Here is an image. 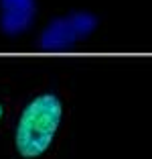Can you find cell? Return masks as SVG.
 Listing matches in <instances>:
<instances>
[{
    "label": "cell",
    "instance_id": "3",
    "mask_svg": "<svg viewBox=\"0 0 152 159\" xmlns=\"http://www.w3.org/2000/svg\"><path fill=\"white\" fill-rule=\"evenodd\" d=\"M35 0H0V29L6 35L24 33L35 20Z\"/></svg>",
    "mask_w": 152,
    "mask_h": 159
},
{
    "label": "cell",
    "instance_id": "4",
    "mask_svg": "<svg viewBox=\"0 0 152 159\" xmlns=\"http://www.w3.org/2000/svg\"><path fill=\"white\" fill-rule=\"evenodd\" d=\"M2 114H4V108H2V104H0V118H2Z\"/></svg>",
    "mask_w": 152,
    "mask_h": 159
},
{
    "label": "cell",
    "instance_id": "1",
    "mask_svg": "<svg viewBox=\"0 0 152 159\" xmlns=\"http://www.w3.org/2000/svg\"><path fill=\"white\" fill-rule=\"evenodd\" d=\"M61 100L55 94L37 96L23 110L14 133V143L24 159H35L51 147L61 122Z\"/></svg>",
    "mask_w": 152,
    "mask_h": 159
},
{
    "label": "cell",
    "instance_id": "2",
    "mask_svg": "<svg viewBox=\"0 0 152 159\" xmlns=\"http://www.w3.org/2000/svg\"><path fill=\"white\" fill-rule=\"evenodd\" d=\"M97 27V16L85 10H75L67 16H57L45 27L41 35V47L47 51H65L77 41L85 39Z\"/></svg>",
    "mask_w": 152,
    "mask_h": 159
}]
</instances>
